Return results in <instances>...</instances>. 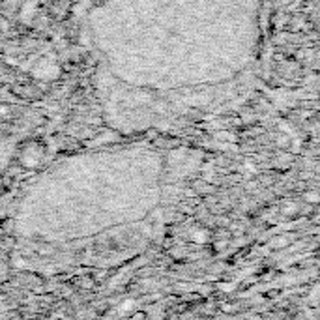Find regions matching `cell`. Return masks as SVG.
<instances>
[{
  "label": "cell",
  "mask_w": 320,
  "mask_h": 320,
  "mask_svg": "<svg viewBox=\"0 0 320 320\" xmlns=\"http://www.w3.org/2000/svg\"><path fill=\"white\" fill-rule=\"evenodd\" d=\"M204 240H206V232H197L195 242H204Z\"/></svg>",
  "instance_id": "obj_1"
}]
</instances>
